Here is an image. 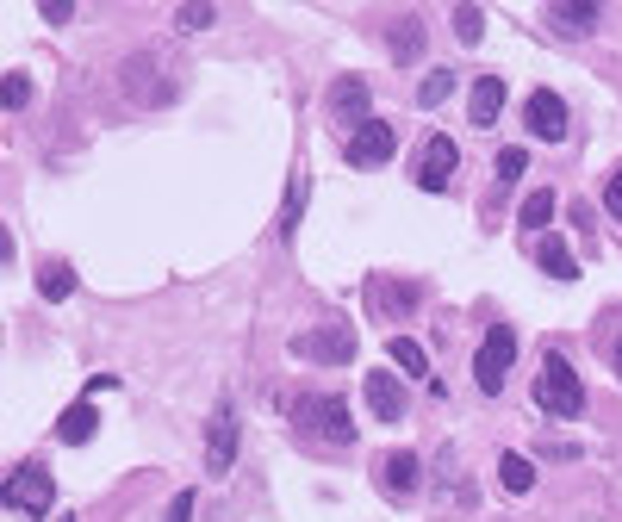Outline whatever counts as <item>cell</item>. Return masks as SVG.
<instances>
[{
	"instance_id": "1",
	"label": "cell",
	"mask_w": 622,
	"mask_h": 522,
	"mask_svg": "<svg viewBox=\"0 0 622 522\" xmlns=\"http://www.w3.org/2000/svg\"><path fill=\"white\" fill-rule=\"evenodd\" d=\"M299 435H305V442H324V448H349V442H355L349 398H343V392L305 398V404H299Z\"/></svg>"
},
{
	"instance_id": "2",
	"label": "cell",
	"mask_w": 622,
	"mask_h": 522,
	"mask_svg": "<svg viewBox=\"0 0 622 522\" xmlns=\"http://www.w3.org/2000/svg\"><path fill=\"white\" fill-rule=\"evenodd\" d=\"M535 404L554 411V417H579L585 411V386H579V373H573V361L560 355V348H548L542 373H535Z\"/></svg>"
},
{
	"instance_id": "3",
	"label": "cell",
	"mask_w": 622,
	"mask_h": 522,
	"mask_svg": "<svg viewBox=\"0 0 622 522\" xmlns=\"http://www.w3.org/2000/svg\"><path fill=\"white\" fill-rule=\"evenodd\" d=\"M511 361H517V330L511 324H492L486 336H479V355H473V386L498 398L504 380H511Z\"/></svg>"
},
{
	"instance_id": "4",
	"label": "cell",
	"mask_w": 622,
	"mask_h": 522,
	"mask_svg": "<svg viewBox=\"0 0 622 522\" xmlns=\"http://www.w3.org/2000/svg\"><path fill=\"white\" fill-rule=\"evenodd\" d=\"M7 510L19 516H50V498H56V485H50V467H38V460H19V467L7 473Z\"/></svg>"
},
{
	"instance_id": "5",
	"label": "cell",
	"mask_w": 622,
	"mask_h": 522,
	"mask_svg": "<svg viewBox=\"0 0 622 522\" xmlns=\"http://www.w3.org/2000/svg\"><path fill=\"white\" fill-rule=\"evenodd\" d=\"M156 69H162V56H156V50H137L131 63L119 69V87H125L137 106H162V100H175V81L156 75Z\"/></svg>"
},
{
	"instance_id": "6",
	"label": "cell",
	"mask_w": 622,
	"mask_h": 522,
	"mask_svg": "<svg viewBox=\"0 0 622 522\" xmlns=\"http://www.w3.org/2000/svg\"><path fill=\"white\" fill-rule=\"evenodd\" d=\"M293 355H299V361H318V367H349V361H355V330H349V324L305 330V336H293Z\"/></svg>"
},
{
	"instance_id": "7",
	"label": "cell",
	"mask_w": 622,
	"mask_h": 522,
	"mask_svg": "<svg viewBox=\"0 0 622 522\" xmlns=\"http://www.w3.org/2000/svg\"><path fill=\"white\" fill-rule=\"evenodd\" d=\"M231 467H237V404H231V398H218L212 429H206V473L224 479Z\"/></svg>"
},
{
	"instance_id": "8",
	"label": "cell",
	"mask_w": 622,
	"mask_h": 522,
	"mask_svg": "<svg viewBox=\"0 0 622 522\" xmlns=\"http://www.w3.org/2000/svg\"><path fill=\"white\" fill-rule=\"evenodd\" d=\"M392 150H399V137H392V125L386 119H367V125H355V137H349V168H386L392 162Z\"/></svg>"
},
{
	"instance_id": "9",
	"label": "cell",
	"mask_w": 622,
	"mask_h": 522,
	"mask_svg": "<svg viewBox=\"0 0 622 522\" xmlns=\"http://www.w3.org/2000/svg\"><path fill=\"white\" fill-rule=\"evenodd\" d=\"M455 168H461L455 137H430V143L417 150V187H423V193H442L448 181H455Z\"/></svg>"
},
{
	"instance_id": "10",
	"label": "cell",
	"mask_w": 622,
	"mask_h": 522,
	"mask_svg": "<svg viewBox=\"0 0 622 522\" xmlns=\"http://www.w3.org/2000/svg\"><path fill=\"white\" fill-rule=\"evenodd\" d=\"M523 125L542 143H560V137H567V100H560L554 87H535V94L523 100Z\"/></svg>"
},
{
	"instance_id": "11",
	"label": "cell",
	"mask_w": 622,
	"mask_h": 522,
	"mask_svg": "<svg viewBox=\"0 0 622 522\" xmlns=\"http://www.w3.org/2000/svg\"><path fill=\"white\" fill-rule=\"evenodd\" d=\"M361 392H367V411H374L380 423H405V386L392 380L386 367H374V373H367V380H361Z\"/></svg>"
},
{
	"instance_id": "12",
	"label": "cell",
	"mask_w": 622,
	"mask_h": 522,
	"mask_svg": "<svg viewBox=\"0 0 622 522\" xmlns=\"http://www.w3.org/2000/svg\"><path fill=\"white\" fill-rule=\"evenodd\" d=\"M380 485L392 491V498H411V491L423 485V460H417L411 448H392V454L380 460Z\"/></svg>"
},
{
	"instance_id": "13",
	"label": "cell",
	"mask_w": 622,
	"mask_h": 522,
	"mask_svg": "<svg viewBox=\"0 0 622 522\" xmlns=\"http://www.w3.org/2000/svg\"><path fill=\"white\" fill-rule=\"evenodd\" d=\"M548 25L560 38H585L591 25H598V0H554L548 7Z\"/></svg>"
},
{
	"instance_id": "14",
	"label": "cell",
	"mask_w": 622,
	"mask_h": 522,
	"mask_svg": "<svg viewBox=\"0 0 622 522\" xmlns=\"http://www.w3.org/2000/svg\"><path fill=\"white\" fill-rule=\"evenodd\" d=\"M330 112L336 119H361L367 125V81L361 75H336L330 81Z\"/></svg>"
},
{
	"instance_id": "15",
	"label": "cell",
	"mask_w": 622,
	"mask_h": 522,
	"mask_svg": "<svg viewBox=\"0 0 622 522\" xmlns=\"http://www.w3.org/2000/svg\"><path fill=\"white\" fill-rule=\"evenodd\" d=\"M498 112H504V81L498 75H479L473 94H467V119L473 125H498Z\"/></svg>"
},
{
	"instance_id": "16",
	"label": "cell",
	"mask_w": 622,
	"mask_h": 522,
	"mask_svg": "<svg viewBox=\"0 0 622 522\" xmlns=\"http://www.w3.org/2000/svg\"><path fill=\"white\" fill-rule=\"evenodd\" d=\"M386 44H392V63H417V56H423V19L399 13V19L386 25Z\"/></svg>"
},
{
	"instance_id": "17",
	"label": "cell",
	"mask_w": 622,
	"mask_h": 522,
	"mask_svg": "<svg viewBox=\"0 0 622 522\" xmlns=\"http://www.w3.org/2000/svg\"><path fill=\"white\" fill-rule=\"evenodd\" d=\"M94 429H100V417H94V404H88V398H81V404H69V411H63V423H56V435H63L69 448L94 442Z\"/></svg>"
},
{
	"instance_id": "18",
	"label": "cell",
	"mask_w": 622,
	"mask_h": 522,
	"mask_svg": "<svg viewBox=\"0 0 622 522\" xmlns=\"http://www.w3.org/2000/svg\"><path fill=\"white\" fill-rule=\"evenodd\" d=\"M535 261H542V274H554V280H579V261H573V249H567V243H554V237H542V243H535Z\"/></svg>"
},
{
	"instance_id": "19",
	"label": "cell",
	"mask_w": 622,
	"mask_h": 522,
	"mask_svg": "<svg viewBox=\"0 0 622 522\" xmlns=\"http://www.w3.org/2000/svg\"><path fill=\"white\" fill-rule=\"evenodd\" d=\"M38 293H44L50 305H63V299L75 293V268H69V261H44V268H38Z\"/></svg>"
},
{
	"instance_id": "20",
	"label": "cell",
	"mask_w": 622,
	"mask_h": 522,
	"mask_svg": "<svg viewBox=\"0 0 622 522\" xmlns=\"http://www.w3.org/2000/svg\"><path fill=\"white\" fill-rule=\"evenodd\" d=\"M498 485L511 491V498H523V491L535 485V460H523V454H498Z\"/></svg>"
},
{
	"instance_id": "21",
	"label": "cell",
	"mask_w": 622,
	"mask_h": 522,
	"mask_svg": "<svg viewBox=\"0 0 622 522\" xmlns=\"http://www.w3.org/2000/svg\"><path fill=\"white\" fill-rule=\"evenodd\" d=\"M554 206H560V199H554L548 187H535V193L523 199V212H517V224H523V230H548V224H554Z\"/></svg>"
},
{
	"instance_id": "22",
	"label": "cell",
	"mask_w": 622,
	"mask_h": 522,
	"mask_svg": "<svg viewBox=\"0 0 622 522\" xmlns=\"http://www.w3.org/2000/svg\"><path fill=\"white\" fill-rule=\"evenodd\" d=\"M386 348H392V367H405L411 380H430V355H423V348H417L411 336H392Z\"/></svg>"
},
{
	"instance_id": "23",
	"label": "cell",
	"mask_w": 622,
	"mask_h": 522,
	"mask_svg": "<svg viewBox=\"0 0 622 522\" xmlns=\"http://www.w3.org/2000/svg\"><path fill=\"white\" fill-rule=\"evenodd\" d=\"M448 94H455V69H430V75H423V87H417V106L430 112V106H442Z\"/></svg>"
},
{
	"instance_id": "24",
	"label": "cell",
	"mask_w": 622,
	"mask_h": 522,
	"mask_svg": "<svg viewBox=\"0 0 622 522\" xmlns=\"http://www.w3.org/2000/svg\"><path fill=\"white\" fill-rule=\"evenodd\" d=\"M305 218V174H293V187H287V206H280V237H293Z\"/></svg>"
},
{
	"instance_id": "25",
	"label": "cell",
	"mask_w": 622,
	"mask_h": 522,
	"mask_svg": "<svg viewBox=\"0 0 622 522\" xmlns=\"http://www.w3.org/2000/svg\"><path fill=\"white\" fill-rule=\"evenodd\" d=\"M0 106H7V112H19V106H32V75H19V69H7V81H0Z\"/></svg>"
},
{
	"instance_id": "26",
	"label": "cell",
	"mask_w": 622,
	"mask_h": 522,
	"mask_svg": "<svg viewBox=\"0 0 622 522\" xmlns=\"http://www.w3.org/2000/svg\"><path fill=\"white\" fill-rule=\"evenodd\" d=\"M479 32H486V13H479V7H455V38L479 44Z\"/></svg>"
},
{
	"instance_id": "27",
	"label": "cell",
	"mask_w": 622,
	"mask_h": 522,
	"mask_svg": "<svg viewBox=\"0 0 622 522\" xmlns=\"http://www.w3.org/2000/svg\"><path fill=\"white\" fill-rule=\"evenodd\" d=\"M212 19H218V13L206 7V0H193V7H181V13H175V25H181V32H206Z\"/></svg>"
},
{
	"instance_id": "28",
	"label": "cell",
	"mask_w": 622,
	"mask_h": 522,
	"mask_svg": "<svg viewBox=\"0 0 622 522\" xmlns=\"http://www.w3.org/2000/svg\"><path fill=\"white\" fill-rule=\"evenodd\" d=\"M604 361L616 367V380H622V311H616V324H604Z\"/></svg>"
},
{
	"instance_id": "29",
	"label": "cell",
	"mask_w": 622,
	"mask_h": 522,
	"mask_svg": "<svg viewBox=\"0 0 622 522\" xmlns=\"http://www.w3.org/2000/svg\"><path fill=\"white\" fill-rule=\"evenodd\" d=\"M529 168V150H498V181H523Z\"/></svg>"
},
{
	"instance_id": "30",
	"label": "cell",
	"mask_w": 622,
	"mask_h": 522,
	"mask_svg": "<svg viewBox=\"0 0 622 522\" xmlns=\"http://www.w3.org/2000/svg\"><path fill=\"white\" fill-rule=\"evenodd\" d=\"M162 522H193V491H175V504H168Z\"/></svg>"
},
{
	"instance_id": "31",
	"label": "cell",
	"mask_w": 622,
	"mask_h": 522,
	"mask_svg": "<svg viewBox=\"0 0 622 522\" xmlns=\"http://www.w3.org/2000/svg\"><path fill=\"white\" fill-rule=\"evenodd\" d=\"M604 206H610V218H622V168L610 174V187H604Z\"/></svg>"
},
{
	"instance_id": "32",
	"label": "cell",
	"mask_w": 622,
	"mask_h": 522,
	"mask_svg": "<svg viewBox=\"0 0 622 522\" xmlns=\"http://www.w3.org/2000/svg\"><path fill=\"white\" fill-rule=\"evenodd\" d=\"M44 19H50V25H63V19H75V7H69V0H50Z\"/></svg>"
}]
</instances>
